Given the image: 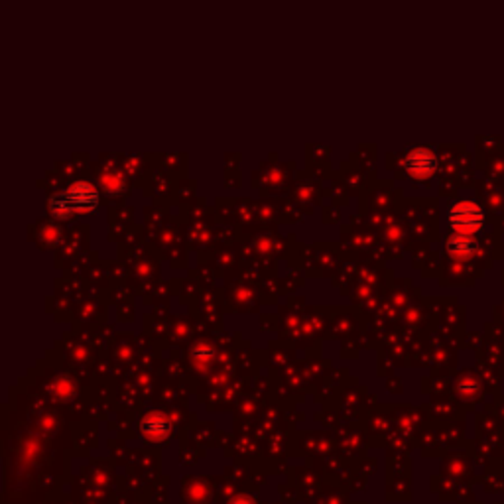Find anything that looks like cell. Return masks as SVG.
Wrapping results in <instances>:
<instances>
[{"mask_svg":"<svg viewBox=\"0 0 504 504\" xmlns=\"http://www.w3.org/2000/svg\"><path fill=\"white\" fill-rule=\"evenodd\" d=\"M47 205L58 219H68L73 213H87L99 205V189L89 182H75L68 189L52 195Z\"/></svg>","mask_w":504,"mask_h":504,"instance_id":"cell-1","label":"cell"},{"mask_svg":"<svg viewBox=\"0 0 504 504\" xmlns=\"http://www.w3.org/2000/svg\"><path fill=\"white\" fill-rule=\"evenodd\" d=\"M447 223L457 235L473 237L485 225V209L473 199H461L447 209Z\"/></svg>","mask_w":504,"mask_h":504,"instance_id":"cell-2","label":"cell"},{"mask_svg":"<svg viewBox=\"0 0 504 504\" xmlns=\"http://www.w3.org/2000/svg\"><path fill=\"white\" fill-rule=\"evenodd\" d=\"M404 170L410 178L425 180L437 170V156L430 148H414L404 158Z\"/></svg>","mask_w":504,"mask_h":504,"instance_id":"cell-3","label":"cell"},{"mask_svg":"<svg viewBox=\"0 0 504 504\" xmlns=\"http://www.w3.org/2000/svg\"><path fill=\"white\" fill-rule=\"evenodd\" d=\"M447 252L453 256V258H459V260H467L471 258L475 252H477V241L469 237V235H457L453 233L449 239H447Z\"/></svg>","mask_w":504,"mask_h":504,"instance_id":"cell-4","label":"cell"},{"mask_svg":"<svg viewBox=\"0 0 504 504\" xmlns=\"http://www.w3.org/2000/svg\"><path fill=\"white\" fill-rule=\"evenodd\" d=\"M140 430L148 437H164L170 432V424L162 414H150L144 418V422L140 424Z\"/></svg>","mask_w":504,"mask_h":504,"instance_id":"cell-5","label":"cell"},{"mask_svg":"<svg viewBox=\"0 0 504 504\" xmlns=\"http://www.w3.org/2000/svg\"><path fill=\"white\" fill-rule=\"evenodd\" d=\"M189 355L195 361V365H211V361L215 359V347L209 343H197L191 347Z\"/></svg>","mask_w":504,"mask_h":504,"instance_id":"cell-6","label":"cell"},{"mask_svg":"<svg viewBox=\"0 0 504 504\" xmlns=\"http://www.w3.org/2000/svg\"><path fill=\"white\" fill-rule=\"evenodd\" d=\"M101 182H103V187L107 191H120L123 184H125L123 175L116 172H107L103 178H101Z\"/></svg>","mask_w":504,"mask_h":504,"instance_id":"cell-7","label":"cell"}]
</instances>
